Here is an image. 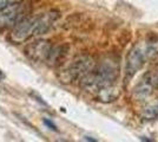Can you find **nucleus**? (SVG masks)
<instances>
[{
  "label": "nucleus",
  "instance_id": "obj_1",
  "mask_svg": "<svg viewBox=\"0 0 158 142\" xmlns=\"http://www.w3.org/2000/svg\"><path fill=\"white\" fill-rule=\"evenodd\" d=\"M58 18L59 12L57 11H50L37 17H25L13 27L10 39L15 44H20L31 37L46 33Z\"/></svg>",
  "mask_w": 158,
  "mask_h": 142
},
{
  "label": "nucleus",
  "instance_id": "obj_2",
  "mask_svg": "<svg viewBox=\"0 0 158 142\" xmlns=\"http://www.w3.org/2000/svg\"><path fill=\"white\" fill-rule=\"evenodd\" d=\"M118 76V67L114 62L106 61L94 67L90 74L81 80V87L93 94H99L102 90L116 84Z\"/></svg>",
  "mask_w": 158,
  "mask_h": 142
},
{
  "label": "nucleus",
  "instance_id": "obj_3",
  "mask_svg": "<svg viewBox=\"0 0 158 142\" xmlns=\"http://www.w3.org/2000/svg\"><path fill=\"white\" fill-rule=\"evenodd\" d=\"M146 63H149V58L145 51L144 41L137 43L135 46L130 50V52L126 57L125 65V78L131 80L138 71L142 70Z\"/></svg>",
  "mask_w": 158,
  "mask_h": 142
},
{
  "label": "nucleus",
  "instance_id": "obj_4",
  "mask_svg": "<svg viewBox=\"0 0 158 142\" xmlns=\"http://www.w3.org/2000/svg\"><path fill=\"white\" fill-rule=\"evenodd\" d=\"M27 7L21 2H17L13 5L0 11V32L5 31L10 27H14L21 19L26 17Z\"/></svg>",
  "mask_w": 158,
  "mask_h": 142
},
{
  "label": "nucleus",
  "instance_id": "obj_5",
  "mask_svg": "<svg viewBox=\"0 0 158 142\" xmlns=\"http://www.w3.org/2000/svg\"><path fill=\"white\" fill-rule=\"evenodd\" d=\"M54 52V46H52L46 41H38L32 44H28L25 49L26 56L35 62H46L51 64L52 56Z\"/></svg>",
  "mask_w": 158,
  "mask_h": 142
},
{
  "label": "nucleus",
  "instance_id": "obj_6",
  "mask_svg": "<svg viewBox=\"0 0 158 142\" xmlns=\"http://www.w3.org/2000/svg\"><path fill=\"white\" fill-rule=\"evenodd\" d=\"M96 67L94 62L91 57L89 56H83V57H79L76 61H73V63L67 69V76H69V80L71 81H81L85 76L90 74L93 69Z\"/></svg>",
  "mask_w": 158,
  "mask_h": 142
},
{
  "label": "nucleus",
  "instance_id": "obj_7",
  "mask_svg": "<svg viewBox=\"0 0 158 142\" xmlns=\"http://www.w3.org/2000/svg\"><path fill=\"white\" fill-rule=\"evenodd\" d=\"M155 89H156V87H155V84L152 82L151 76L149 74L137 84V87L133 91V97H135L136 101H146L151 96Z\"/></svg>",
  "mask_w": 158,
  "mask_h": 142
},
{
  "label": "nucleus",
  "instance_id": "obj_8",
  "mask_svg": "<svg viewBox=\"0 0 158 142\" xmlns=\"http://www.w3.org/2000/svg\"><path fill=\"white\" fill-rule=\"evenodd\" d=\"M145 51L148 54L149 62H152L158 58V37L152 36L144 41Z\"/></svg>",
  "mask_w": 158,
  "mask_h": 142
},
{
  "label": "nucleus",
  "instance_id": "obj_9",
  "mask_svg": "<svg viewBox=\"0 0 158 142\" xmlns=\"http://www.w3.org/2000/svg\"><path fill=\"white\" fill-rule=\"evenodd\" d=\"M143 118L145 120H157L158 118V97L153 102L149 103L143 110Z\"/></svg>",
  "mask_w": 158,
  "mask_h": 142
},
{
  "label": "nucleus",
  "instance_id": "obj_10",
  "mask_svg": "<svg viewBox=\"0 0 158 142\" xmlns=\"http://www.w3.org/2000/svg\"><path fill=\"white\" fill-rule=\"evenodd\" d=\"M23 0H0V11L8 7L10 5H13V4H17V2H21Z\"/></svg>",
  "mask_w": 158,
  "mask_h": 142
},
{
  "label": "nucleus",
  "instance_id": "obj_11",
  "mask_svg": "<svg viewBox=\"0 0 158 142\" xmlns=\"http://www.w3.org/2000/svg\"><path fill=\"white\" fill-rule=\"evenodd\" d=\"M150 76H151V80L153 82V84H155V87L158 89V67L156 68V70L150 74Z\"/></svg>",
  "mask_w": 158,
  "mask_h": 142
},
{
  "label": "nucleus",
  "instance_id": "obj_12",
  "mask_svg": "<svg viewBox=\"0 0 158 142\" xmlns=\"http://www.w3.org/2000/svg\"><path fill=\"white\" fill-rule=\"evenodd\" d=\"M44 123L46 124L47 127L50 129H52L53 131H58V129H57V126L53 123L52 121H50V120H47V118H44Z\"/></svg>",
  "mask_w": 158,
  "mask_h": 142
},
{
  "label": "nucleus",
  "instance_id": "obj_13",
  "mask_svg": "<svg viewBox=\"0 0 158 142\" xmlns=\"http://www.w3.org/2000/svg\"><path fill=\"white\" fill-rule=\"evenodd\" d=\"M85 140H86V141H96L94 139H91V137H87V136L85 137Z\"/></svg>",
  "mask_w": 158,
  "mask_h": 142
}]
</instances>
